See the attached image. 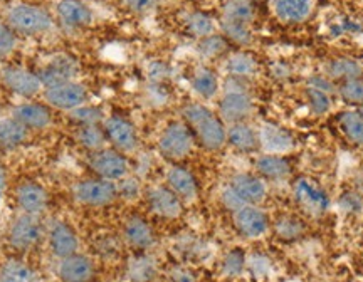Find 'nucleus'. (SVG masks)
Returning <instances> with one entry per match:
<instances>
[{"label":"nucleus","instance_id":"nucleus-10","mask_svg":"<svg viewBox=\"0 0 363 282\" xmlns=\"http://www.w3.org/2000/svg\"><path fill=\"white\" fill-rule=\"evenodd\" d=\"M227 188L234 193L240 205H259L266 198L267 188L261 176L252 174H238L230 179Z\"/></svg>","mask_w":363,"mask_h":282},{"label":"nucleus","instance_id":"nucleus-23","mask_svg":"<svg viewBox=\"0 0 363 282\" xmlns=\"http://www.w3.org/2000/svg\"><path fill=\"white\" fill-rule=\"evenodd\" d=\"M274 13L286 24H299L311 16L315 0H274Z\"/></svg>","mask_w":363,"mask_h":282},{"label":"nucleus","instance_id":"nucleus-25","mask_svg":"<svg viewBox=\"0 0 363 282\" xmlns=\"http://www.w3.org/2000/svg\"><path fill=\"white\" fill-rule=\"evenodd\" d=\"M125 240L135 249H148L155 242V234L142 217H130L123 229Z\"/></svg>","mask_w":363,"mask_h":282},{"label":"nucleus","instance_id":"nucleus-38","mask_svg":"<svg viewBox=\"0 0 363 282\" xmlns=\"http://www.w3.org/2000/svg\"><path fill=\"white\" fill-rule=\"evenodd\" d=\"M276 234H278L279 239L283 240H294L301 237L303 232H305V225L299 218L293 215H284L276 220Z\"/></svg>","mask_w":363,"mask_h":282},{"label":"nucleus","instance_id":"nucleus-12","mask_svg":"<svg viewBox=\"0 0 363 282\" xmlns=\"http://www.w3.org/2000/svg\"><path fill=\"white\" fill-rule=\"evenodd\" d=\"M43 237V225H40L38 215L24 213L13 222L9 232V240L12 247L19 250H29Z\"/></svg>","mask_w":363,"mask_h":282},{"label":"nucleus","instance_id":"nucleus-4","mask_svg":"<svg viewBox=\"0 0 363 282\" xmlns=\"http://www.w3.org/2000/svg\"><path fill=\"white\" fill-rule=\"evenodd\" d=\"M74 198L88 207H106L118 197L115 181L104 179H88L74 185Z\"/></svg>","mask_w":363,"mask_h":282},{"label":"nucleus","instance_id":"nucleus-30","mask_svg":"<svg viewBox=\"0 0 363 282\" xmlns=\"http://www.w3.org/2000/svg\"><path fill=\"white\" fill-rule=\"evenodd\" d=\"M192 88L201 98L212 99L219 91V79H217L214 71L201 67L192 77Z\"/></svg>","mask_w":363,"mask_h":282},{"label":"nucleus","instance_id":"nucleus-49","mask_svg":"<svg viewBox=\"0 0 363 282\" xmlns=\"http://www.w3.org/2000/svg\"><path fill=\"white\" fill-rule=\"evenodd\" d=\"M150 74H152L153 79H162L167 74V66L162 64V62H157V64L150 67Z\"/></svg>","mask_w":363,"mask_h":282},{"label":"nucleus","instance_id":"nucleus-26","mask_svg":"<svg viewBox=\"0 0 363 282\" xmlns=\"http://www.w3.org/2000/svg\"><path fill=\"white\" fill-rule=\"evenodd\" d=\"M227 143L242 153H252L259 148L257 131L247 123H235L227 128Z\"/></svg>","mask_w":363,"mask_h":282},{"label":"nucleus","instance_id":"nucleus-37","mask_svg":"<svg viewBox=\"0 0 363 282\" xmlns=\"http://www.w3.org/2000/svg\"><path fill=\"white\" fill-rule=\"evenodd\" d=\"M220 27H222V33H224V38L233 40L235 44L247 45L252 40V34L251 30H249V24L222 19Z\"/></svg>","mask_w":363,"mask_h":282},{"label":"nucleus","instance_id":"nucleus-29","mask_svg":"<svg viewBox=\"0 0 363 282\" xmlns=\"http://www.w3.org/2000/svg\"><path fill=\"white\" fill-rule=\"evenodd\" d=\"M326 72H328L330 77L340 81H348V79H357V77H362L363 67L355 59L348 57H340L331 61L328 67H326Z\"/></svg>","mask_w":363,"mask_h":282},{"label":"nucleus","instance_id":"nucleus-46","mask_svg":"<svg viewBox=\"0 0 363 282\" xmlns=\"http://www.w3.org/2000/svg\"><path fill=\"white\" fill-rule=\"evenodd\" d=\"M308 88L320 89V91H323V93H328V94L333 93V84H331V81L325 76H313L311 79L308 81Z\"/></svg>","mask_w":363,"mask_h":282},{"label":"nucleus","instance_id":"nucleus-40","mask_svg":"<svg viewBox=\"0 0 363 282\" xmlns=\"http://www.w3.org/2000/svg\"><path fill=\"white\" fill-rule=\"evenodd\" d=\"M306 99H308V106H310V111L313 115L321 116L330 111L331 98L328 93H323V91L315 89V88H306Z\"/></svg>","mask_w":363,"mask_h":282},{"label":"nucleus","instance_id":"nucleus-24","mask_svg":"<svg viewBox=\"0 0 363 282\" xmlns=\"http://www.w3.org/2000/svg\"><path fill=\"white\" fill-rule=\"evenodd\" d=\"M256 170L261 175V179L281 181L288 179L289 174H291V163L284 154L266 153L256 160Z\"/></svg>","mask_w":363,"mask_h":282},{"label":"nucleus","instance_id":"nucleus-17","mask_svg":"<svg viewBox=\"0 0 363 282\" xmlns=\"http://www.w3.org/2000/svg\"><path fill=\"white\" fill-rule=\"evenodd\" d=\"M49 247H51L54 256L59 259L74 256L79 247V240L74 229L66 222H54L51 230H49Z\"/></svg>","mask_w":363,"mask_h":282},{"label":"nucleus","instance_id":"nucleus-6","mask_svg":"<svg viewBox=\"0 0 363 282\" xmlns=\"http://www.w3.org/2000/svg\"><path fill=\"white\" fill-rule=\"evenodd\" d=\"M86 99H88V91L83 84L74 83V81H66V83L45 88V101L62 111H72L83 106Z\"/></svg>","mask_w":363,"mask_h":282},{"label":"nucleus","instance_id":"nucleus-32","mask_svg":"<svg viewBox=\"0 0 363 282\" xmlns=\"http://www.w3.org/2000/svg\"><path fill=\"white\" fill-rule=\"evenodd\" d=\"M157 274V264L152 257L138 256L128 264V277L133 282H150Z\"/></svg>","mask_w":363,"mask_h":282},{"label":"nucleus","instance_id":"nucleus-33","mask_svg":"<svg viewBox=\"0 0 363 282\" xmlns=\"http://www.w3.org/2000/svg\"><path fill=\"white\" fill-rule=\"evenodd\" d=\"M340 128L352 143L363 147V118L357 111H345L340 116Z\"/></svg>","mask_w":363,"mask_h":282},{"label":"nucleus","instance_id":"nucleus-27","mask_svg":"<svg viewBox=\"0 0 363 282\" xmlns=\"http://www.w3.org/2000/svg\"><path fill=\"white\" fill-rule=\"evenodd\" d=\"M27 140V128L16 118H0V147L16 148Z\"/></svg>","mask_w":363,"mask_h":282},{"label":"nucleus","instance_id":"nucleus-13","mask_svg":"<svg viewBox=\"0 0 363 282\" xmlns=\"http://www.w3.org/2000/svg\"><path fill=\"white\" fill-rule=\"evenodd\" d=\"M79 72V64L74 57L67 56V54H57L51 61L45 64V67L40 71V81H43L44 88L49 86L66 83V81H72Z\"/></svg>","mask_w":363,"mask_h":282},{"label":"nucleus","instance_id":"nucleus-21","mask_svg":"<svg viewBox=\"0 0 363 282\" xmlns=\"http://www.w3.org/2000/svg\"><path fill=\"white\" fill-rule=\"evenodd\" d=\"M57 17L69 29H81L93 22V12L81 0H61L57 4Z\"/></svg>","mask_w":363,"mask_h":282},{"label":"nucleus","instance_id":"nucleus-7","mask_svg":"<svg viewBox=\"0 0 363 282\" xmlns=\"http://www.w3.org/2000/svg\"><path fill=\"white\" fill-rule=\"evenodd\" d=\"M293 195L296 198L298 205L310 215H321L330 207L328 195L310 179H299L294 181Z\"/></svg>","mask_w":363,"mask_h":282},{"label":"nucleus","instance_id":"nucleus-8","mask_svg":"<svg viewBox=\"0 0 363 282\" xmlns=\"http://www.w3.org/2000/svg\"><path fill=\"white\" fill-rule=\"evenodd\" d=\"M254 103L246 89H227L219 103V116L224 123H244L252 115Z\"/></svg>","mask_w":363,"mask_h":282},{"label":"nucleus","instance_id":"nucleus-47","mask_svg":"<svg viewBox=\"0 0 363 282\" xmlns=\"http://www.w3.org/2000/svg\"><path fill=\"white\" fill-rule=\"evenodd\" d=\"M158 0H126V6H128L133 12L145 13L152 9H155Z\"/></svg>","mask_w":363,"mask_h":282},{"label":"nucleus","instance_id":"nucleus-43","mask_svg":"<svg viewBox=\"0 0 363 282\" xmlns=\"http://www.w3.org/2000/svg\"><path fill=\"white\" fill-rule=\"evenodd\" d=\"M246 267V256L240 249H234L227 254L224 262H222V272L229 277L239 276Z\"/></svg>","mask_w":363,"mask_h":282},{"label":"nucleus","instance_id":"nucleus-3","mask_svg":"<svg viewBox=\"0 0 363 282\" xmlns=\"http://www.w3.org/2000/svg\"><path fill=\"white\" fill-rule=\"evenodd\" d=\"M195 138L192 130L185 123L174 121L162 131L158 138V152L170 162L184 160L192 153Z\"/></svg>","mask_w":363,"mask_h":282},{"label":"nucleus","instance_id":"nucleus-11","mask_svg":"<svg viewBox=\"0 0 363 282\" xmlns=\"http://www.w3.org/2000/svg\"><path fill=\"white\" fill-rule=\"evenodd\" d=\"M234 225L242 237H262L269 229V218L257 205H244L234 212Z\"/></svg>","mask_w":363,"mask_h":282},{"label":"nucleus","instance_id":"nucleus-35","mask_svg":"<svg viewBox=\"0 0 363 282\" xmlns=\"http://www.w3.org/2000/svg\"><path fill=\"white\" fill-rule=\"evenodd\" d=\"M78 140L86 150H89L91 153L99 152L104 148L106 143V133L99 125H91V126H79L78 131Z\"/></svg>","mask_w":363,"mask_h":282},{"label":"nucleus","instance_id":"nucleus-34","mask_svg":"<svg viewBox=\"0 0 363 282\" xmlns=\"http://www.w3.org/2000/svg\"><path fill=\"white\" fill-rule=\"evenodd\" d=\"M222 19L251 24V21L254 19L251 0H227L224 4V17Z\"/></svg>","mask_w":363,"mask_h":282},{"label":"nucleus","instance_id":"nucleus-39","mask_svg":"<svg viewBox=\"0 0 363 282\" xmlns=\"http://www.w3.org/2000/svg\"><path fill=\"white\" fill-rule=\"evenodd\" d=\"M71 120L78 126H91V125H99V123L104 121V116L99 108L83 104V106L72 109Z\"/></svg>","mask_w":363,"mask_h":282},{"label":"nucleus","instance_id":"nucleus-44","mask_svg":"<svg viewBox=\"0 0 363 282\" xmlns=\"http://www.w3.org/2000/svg\"><path fill=\"white\" fill-rule=\"evenodd\" d=\"M17 45L16 33L9 26L0 24V57L11 56Z\"/></svg>","mask_w":363,"mask_h":282},{"label":"nucleus","instance_id":"nucleus-19","mask_svg":"<svg viewBox=\"0 0 363 282\" xmlns=\"http://www.w3.org/2000/svg\"><path fill=\"white\" fill-rule=\"evenodd\" d=\"M167 186L179 197L182 202H192L199 193L197 179L184 167H172L167 171Z\"/></svg>","mask_w":363,"mask_h":282},{"label":"nucleus","instance_id":"nucleus-15","mask_svg":"<svg viewBox=\"0 0 363 282\" xmlns=\"http://www.w3.org/2000/svg\"><path fill=\"white\" fill-rule=\"evenodd\" d=\"M259 138V148L271 154H284L294 148V138L283 126L264 123L257 131Z\"/></svg>","mask_w":363,"mask_h":282},{"label":"nucleus","instance_id":"nucleus-50","mask_svg":"<svg viewBox=\"0 0 363 282\" xmlns=\"http://www.w3.org/2000/svg\"><path fill=\"white\" fill-rule=\"evenodd\" d=\"M4 193H6V171H4V167L0 165V202H2Z\"/></svg>","mask_w":363,"mask_h":282},{"label":"nucleus","instance_id":"nucleus-42","mask_svg":"<svg viewBox=\"0 0 363 282\" xmlns=\"http://www.w3.org/2000/svg\"><path fill=\"white\" fill-rule=\"evenodd\" d=\"M227 49V39L224 35L219 34H212L207 35V38L201 39L199 43V52L203 57H217L220 56L222 52H225Z\"/></svg>","mask_w":363,"mask_h":282},{"label":"nucleus","instance_id":"nucleus-9","mask_svg":"<svg viewBox=\"0 0 363 282\" xmlns=\"http://www.w3.org/2000/svg\"><path fill=\"white\" fill-rule=\"evenodd\" d=\"M103 130L113 148L121 153H131L138 147V133L135 126L121 116H110L103 123Z\"/></svg>","mask_w":363,"mask_h":282},{"label":"nucleus","instance_id":"nucleus-51","mask_svg":"<svg viewBox=\"0 0 363 282\" xmlns=\"http://www.w3.org/2000/svg\"><path fill=\"white\" fill-rule=\"evenodd\" d=\"M357 113H358V115H360V116L363 118V106H360V109H357Z\"/></svg>","mask_w":363,"mask_h":282},{"label":"nucleus","instance_id":"nucleus-41","mask_svg":"<svg viewBox=\"0 0 363 282\" xmlns=\"http://www.w3.org/2000/svg\"><path fill=\"white\" fill-rule=\"evenodd\" d=\"M340 98L348 104H362L363 103V79L357 77V79L343 81L342 86L338 88Z\"/></svg>","mask_w":363,"mask_h":282},{"label":"nucleus","instance_id":"nucleus-1","mask_svg":"<svg viewBox=\"0 0 363 282\" xmlns=\"http://www.w3.org/2000/svg\"><path fill=\"white\" fill-rule=\"evenodd\" d=\"M185 125L192 130L195 141L208 152H217L227 143V130L219 115L203 104H189L182 111Z\"/></svg>","mask_w":363,"mask_h":282},{"label":"nucleus","instance_id":"nucleus-18","mask_svg":"<svg viewBox=\"0 0 363 282\" xmlns=\"http://www.w3.org/2000/svg\"><path fill=\"white\" fill-rule=\"evenodd\" d=\"M57 276L61 282H91L94 277V266L89 257L74 254L61 259Z\"/></svg>","mask_w":363,"mask_h":282},{"label":"nucleus","instance_id":"nucleus-36","mask_svg":"<svg viewBox=\"0 0 363 282\" xmlns=\"http://www.w3.org/2000/svg\"><path fill=\"white\" fill-rule=\"evenodd\" d=\"M185 26H187L189 33L192 34L194 38H199V39H203V38H207V35H212L216 30L214 19L203 12L190 13V16L187 17V22H185Z\"/></svg>","mask_w":363,"mask_h":282},{"label":"nucleus","instance_id":"nucleus-52","mask_svg":"<svg viewBox=\"0 0 363 282\" xmlns=\"http://www.w3.org/2000/svg\"><path fill=\"white\" fill-rule=\"evenodd\" d=\"M256 2H262V0H256Z\"/></svg>","mask_w":363,"mask_h":282},{"label":"nucleus","instance_id":"nucleus-48","mask_svg":"<svg viewBox=\"0 0 363 282\" xmlns=\"http://www.w3.org/2000/svg\"><path fill=\"white\" fill-rule=\"evenodd\" d=\"M170 282H195V277L187 269H174L170 272Z\"/></svg>","mask_w":363,"mask_h":282},{"label":"nucleus","instance_id":"nucleus-28","mask_svg":"<svg viewBox=\"0 0 363 282\" xmlns=\"http://www.w3.org/2000/svg\"><path fill=\"white\" fill-rule=\"evenodd\" d=\"M0 282H40L38 272L19 261H7L0 267Z\"/></svg>","mask_w":363,"mask_h":282},{"label":"nucleus","instance_id":"nucleus-5","mask_svg":"<svg viewBox=\"0 0 363 282\" xmlns=\"http://www.w3.org/2000/svg\"><path fill=\"white\" fill-rule=\"evenodd\" d=\"M89 165L99 179L120 181L130 174V163L126 157L118 150H99L91 154Z\"/></svg>","mask_w":363,"mask_h":282},{"label":"nucleus","instance_id":"nucleus-31","mask_svg":"<svg viewBox=\"0 0 363 282\" xmlns=\"http://www.w3.org/2000/svg\"><path fill=\"white\" fill-rule=\"evenodd\" d=\"M227 72L230 77H238V79L252 77L257 72V61L246 52L233 54L227 61Z\"/></svg>","mask_w":363,"mask_h":282},{"label":"nucleus","instance_id":"nucleus-45","mask_svg":"<svg viewBox=\"0 0 363 282\" xmlns=\"http://www.w3.org/2000/svg\"><path fill=\"white\" fill-rule=\"evenodd\" d=\"M118 188V197L123 198H136L140 193V184L136 179H130V176H125L123 180H120V184L116 185Z\"/></svg>","mask_w":363,"mask_h":282},{"label":"nucleus","instance_id":"nucleus-22","mask_svg":"<svg viewBox=\"0 0 363 282\" xmlns=\"http://www.w3.org/2000/svg\"><path fill=\"white\" fill-rule=\"evenodd\" d=\"M48 192L39 184L27 181L17 188V203L22 208V212L29 215H39L48 207Z\"/></svg>","mask_w":363,"mask_h":282},{"label":"nucleus","instance_id":"nucleus-2","mask_svg":"<svg viewBox=\"0 0 363 282\" xmlns=\"http://www.w3.org/2000/svg\"><path fill=\"white\" fill-rule=\"evenodd\" d=\"M9 27L13 33L24 35H38L49 33L54 27L52 17L43 7L33 4H17L7 13Z\"/></svg>","mask_w":363,"mask_h":282},{"label":"nucleus","instance_id":"nucleus-14","mask_svg":"<svg viewBox=\"0 0 363 282\" xmlns=\"http://www.w3.org/2000/svg\"><path fill=\"white\" fill-rule=\"evenodd\" d=\"M2 81L12 93L22 98H33L43 88L39 74L22 69V67H7L2 71Z\"/></svg>","mask_w":363,"mask_h":282},{"label":"nucleus","instance_id":"nucleus-20","mask_svg":"<svg viewBox=\"0 0 363 282\" xmlns=\"http://www.w3.org/2000/svg\"><path fill=\"white\" fill-rule=\"evenodd\" d=\"M12 118L27 130H44L52 123V111L44 104L24 103L13 109Z\"/></svg>","mask_w":363,"mask_h":282},{"label":"nucleus","instance_id":"nucleus-16","mask_svg":"<svg viewBox=\"0 0 363 282\" xmlns=\"http://www.w3.org/2000/svg\"><path fill=\"white\" fill-rule=\"evenodd\" d=\"M148 205L153 213L163 218H177L184 210V202L169 186H153L147 193Z\"/></svg>","mask_w":363,"mask_h":282}]
</instances>
